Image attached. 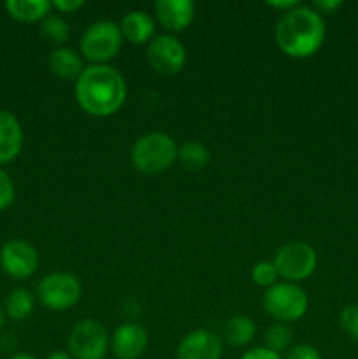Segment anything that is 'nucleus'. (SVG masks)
<instances>
[{"label": "nucleus", "instance_id": "obj_1", "mask_svg": "<svg viewBox=\"0 0 358 359\" xmlns=\"http://www.w3.org/2000/svg\"><path fill=\"white\" fill-rule=\"evenodd\" d=\"M74 93L84 112L97 118H105L123 107L126 84L114 67L90 65L77 77Z\"/></svg>", "mask_w": 358, "mask_h": 359}, {"label": "nucleus", "instance_id": "obj_2", "mask_svg": "<svg viewBox=\"0 0 358 359\" xmlns=\"http://www.w3.org/2000/svg\"><path fill=\"white\" fill-rule=\"evenodd\" d=\"M325 21L311 6H297L281 14L276 25V44L291 58H309L321 48L325 41Z\"/></svg>", "mask_w": 358, "mask_h": 359}, {"label": "nucleus", "instance_id": "obj_3", "mask_svg": "<svg viewBox=\"0 0 358 359\" xmlns=\"http://www.w3.org/2000/svg\"><path fill=\"white\" fill-rule=\"evenodd\" d=\"M178 146L167 133L151 132L140 137L132 147V163L135 170L153 175L167 170L178 158Z\"/></svg>", "mask_w": 358, "mask_h": 359}, {"label": "nucleus", "instance_id": "obj_4", "mask_svg": "<svg viewBox=\"0 0 358 359\" xmlns=\"http://www.w3.org/2000/svg\"><path fill=\"white\" fill-rule=\"evenodd\" d=\"M121 41L123 35L119 25L107 20L97 21L84 30L79 42L81 53L93 65H105L118 55Z\"/></svg>", "mask_w": 358, "mask_h": 359}, {"label": "nucleus", "instance_id": "obj_5", "mask_svg": "<svg viewBox=\"0 0 358 359\" xmlns=\"http://www.w3.org/2000/svg\"><path fill=\"white\" fill-rule=\"evenodd\" d=\"M307 294L293 283H277L263 294V309L277 323L297 321L307 312Z\"/></svg>", "mask_w": 358, "mask_h": 359}, {"label": "nucleus", "instance_id": "obj_6", "mask_svg": "<svg viewBox=\"0 0 358 359\" xmlns=\"http://www.w3.org/2000/svg\"><path fill=\"white\" fill-rule=\"evenodd\" d=\"M318 265L316 251L302 241H291L281 245L274 256V266L283 279L290 283L305 280L314 273Z\"/></svg>", "mask_w": 358, "mask_h": 359}, {"label": "nucleus", "instance_id": "obj_7", "mask_svg": "<svg viewBox=\"0 0 358 359\" xmlns=\"http://www.w3.org/2000/svg\"><path fill=\"white\" fill-rule=\"evenodd\" d=\"M81 283L76 276L55 272L46 276L37 286V297L49 311H69L81 300Z\"/></svg>", "mask_w": 358, "mask_h": 359}, {"label": "nucleus", "instance_id": "obj_8", "mask_svg": "<svg viewBox=\"0 0 358 359\" xmlns=\"http://www.w3.org/2000/svg\"><path fill=\"white\" fill-rule=\"evenodd\" d=\"M109 337L104 326L95 319H83L74 325L69 337V353L74 359H104Z\"/></svg>", "mask_w": 358, "mask_h": 359}, {"label": "nucleus", "instance_id": "obj_9", "mask_svg": "<svg viewBox=\"0 0 358 359\" xmlns=\"http://www.w3.org/2000/svg\"><path fill=\"white\" fill-rule=\"evenodd\" d=\"M0 266L14 279H28L37 270L39 255L30 242L13 238L0 249Z\"/></svg>", "mask_w": 358, "mask_h": 359}, {"label": "nucleus", "instance_id": "obj_10", "mask_svg": "<svg viewBox=\"0 0 358 359\" xmlns=\"http://www.w3.org/2000/svg\"><path fill=\"white\" fill-rule=\"evenodd\" d=\"M147 62L157 72L172 76L185 67L186 49L174 35H158L147 46Z\"/></svg>", "mask_w": 358, "mask_h": 359}, {"label": "nucleus", "instance_id": "obj_11", "mask_svg": "<svg viewBox=\"0 0 358 359\" xmlns=\"http://www.w3.org/2000/svg\"><path fill=\"white\" fill-rule=\"evenodd\" d=\"M147 347V332L137 323H123L114 330L111 349L118 359H139Z\"/></svg>", "mask_w": 358, "mask_h": 359}, {"label": "nucleus", "instance_id": "obj_12", "mask_svg": "<svg viewBox=\"0 0 358 359\" xmlns=\"http://www.w3.org/2000/svg\"><path fill=\"white\" fill-rule=\"evenodd\" d=\"M221 340L207 330H195L188 333L175 351L178 359H221Z\"/></svg>", "mask_w": 358, "mask_h": 359}, {"label": "nucleus", "instance_id": "obj_13", "mask_svg": "<svg viewBox=\"0 0 358 359\" xmlns=\"http://www.w3.org/2000/svg\"><path fill=\"white\" fill-rule=\"evenodd\" d=\"M158 21L171 32H183L190 27L195 16L192 0H158L154 4Z\"/></svg>", "mask_w": 358, "mask_h": 359}, {"label": "nucleus", "instance_id": "obj_14", "mask_svg": "<svg viewBox=\"0 0 358 359\" xmlns=\"http://www.w3.org/2000/svg\"><path fill=\"white\" fill-rule=\"evenodd\" d=\"M23 146V130L14 114L0 111V165L9 163L20 154Z\"/></svg>", "mask_w": 358, "mask_h": 359}, {"label": "nucleus", "instance_id": "obj_15", "mask_svg": "<svg viewBox=\"0 0 358 359\" xmlns=\"http://www.w3.org/2000/svg\"><path fill=\"white\" fill-rule=\"evenodd\" d=\"M121 35L132 44H144L154 35V21L151 14L146 11H130L123 16L121 25H119Z\"/></svg>", "mask_w": 358, "mask_h": 359}, {"label": "nucleus", "instance_id": "obj_16", "mask_svg": "<svg viewBox=\"0 0 358 359\" xmlns=\"http://www.w3.org/2000/svg\"><path fill=\"white\" fill-rule=\"evenodd\" d=\"M49 69L60 79H76L83 74V60L70 48H56L49 55Z\"/></svg>", "mask_w": 358, "mask_h": 359}, {"label": "nucleus", "instance_id": "obj_17", "mask_svg": "<svg viewBox=\"0 0 358 359\" xmlns=\"http://www.w3.org/2000/svg\"><path fill=\"white\" fill-rule=\"evenodd\" d=\"M256 326L248 316H232L223 325V340L232 347H244L255 339Z\"/></svg>", "mask_w": 358, "mask_h": 359}, {"label": "nucleus", "instance_id": "obj_18", "mask_svg": "<svg viewBox=\"0 0 358 359\" xmlns=\"http://www.w3.org/2000/svg\"><path fill=\"white\" fill-rule=\"evenodd\" d=\"M6 9L11 18L23 23L44 20L51 9V2L48 0H7Z\"/></svg>", "mask_w": 358, "mask_h": 359}, {"label": "nucleus", "instance_id": "obj_19", "mask_svg": "<svg viewBox=\"0 0 358 359\" xmlns=\"http://www.w3.org/2000/svg\"><path fill=\"white\" fill-rule=\"evenodd\" d=\"M35 300L34 294L25 287H16L9 293L6 300V312L14 321H23L34 312Z\"/></svg>", "mask_w": 358, "mask_h": 359}, {"label": "nucleus", "instance_id": "obj_20", "mask_svg": "<svg viewBox=\"0 0 358 359\" xmlns=\"http://www.w3.org/2000/svg\"><path fill=\"white\" fill-rule=\"evenodd\" d=\"M178 158L183 163V167L188 170H202L211 160V153L202 142L197 140H188L178 151Z\"/></svg>", "mask_w": 358, "mask_h": 359}, {"label": "nucleus", "instance_id": "obj_21", "mask_svg": "<svg viewBox=\"0 0 358 359\" xmlns=\"http://www.w3.org/2000/svg\"><path fill=\"white\" fill-rule=\"evenodd\" d=\"M39 32L44 37V41H48L49 44L60 46L69 39V25L58 14H48L44 20L41 21V27Z\"/></svg>", "mask_w": 358, "mask_h": 359}, {"label": "nucleus", "instance_id": "obj_22", "mask_svg": "<svg viewBox=\"0 0 358 359\" xmlns=\"http://www.w3.org/2000/svg\"><path fill=\"white\" fill-rule=\"evenodd\" d=\"M291 330L284 323H274L265 332L267 349L279 354L281 351H286L291 344Z\"/></svg>", "mask_w": 358, "mask_h": 359}, {"label": "nucleus", "instance_id": "obj_23", "mask_svg": "<svg viewBox=\"0 0 358 359\" xmlns=\"http://www.w3.org/2000/svg\"><path fill=\"white\" fill-rule=\"evenodd\" d=\"M277 277L279 273L274 266V262H258L251 270L253 283L260 287H267V290L277 284Z\"/></svg>", "mask_w": 358, "mask_h": 359}, {"label": "nucleus", "instance_id": "obj_24", "mask_svg": "<svg viewBox=\"0 0 358 359\" xmlns=\"http://www.w3.org/2000/svg\"><path fill=\"white\" fill-rule=\"evenodd\" d=\"M340 328L350 339L358 342V305H347L340 312Z\"/></svg>", "mask_w": 358, "mask_h": 359}, {"label": "nucleus", "instance_id": "obj_25", "mask_svg": "<svg viewBox=\"0 0 358 359\" xmlns=\"http://www.w3.org/2000/svg\"><path fill=\"white\" fill-rule=\"evenodd\" d=\"M14 202V184L9 175L0 170V210H6Z\"/></svg>", "mask_w": 358, "mask_h": 359}, {"label": "nucleus", "instance_id": "obj_26", "mask_svg": "<svg viewBox=\"0 0 358 359\" xmlns=\"http://www.w3.org/2000/svg\"><path fill=\"white\" fill-rule=\"evenodd\" d=\"M284 359H321V354L316 349L314 346H309V344H298V346L291 347L288 351L286 358Z\"/></svg>", "mask_w": 358, "mask_h": 359}, {"label": "nucleus", "instance_id": "obj_27", "mask_svg": "<svg viewBox=\"0 0 358 359\" xmlns=\"http://www.w3.org/2000/svg\"><path fill=\"white\" fill-rule=\"evenodd\" d=\"M83 6H84L83 0H53L51 2L53 9H56L58 13H63V14L76 13V11L81 9Z\"/></svg>", "mask_w": 358, "mask_h": 359}, {"label": "nucleus", "instance_id": "obj_28", "mask_svg": "<svg viewBox=\"0 0 358 359\" xmlns=\"http://www.w3.org/2000/svg\"><path fill=\"white\" fill-rule=\"evenodd\" d=\"M311 7L318 14H332L336 13L339 7H343V2H340V0H314Z\"/></svg>", "mask_w": 358, "mask_h": 359}, {"label": "nucleus", "instance_id": "obj_29", "mask_svg": "<svg viewBox=\"0 0 358 359\" xmlns=\"http://www.w3.org/2000/svg\"><path fill=\"white\" fill-rule=\"evenodd\" d=\"M241 359H283L277 353L267 349V347H255V349L244 353Z\"/></svg>", "mask_w": 358, "mask_h": 359}, {"label": "nucleus", "instance_id": "obj_30", "mask_svg": "<svg viewBox=\"0 0 358 359\" xmlns=\"http://www.w3.org/2000/svg\"><path fill=\"white\" fill-rule=\"evenodd\" d=\"M267 6L272 7V9L276 11H281V13L284 14L288 13V11L295 9L297 6H300V4H298L297 0H284V2H272V0H270V2H267Z\"/></svg>", "mask_w": 358, "mask_h": 359}, {"label": "nucleus", "instance_id": "obj_31", "mask_svg": "<svg viewBox=\"0 0 358 359\" xmlns=\"http://www.w3.org/2000/svg\"><path fill=\"white\" fill-rule=\"evenodd\" d=\"M0 346H2L4 353H11V351L16 349V340H14V335H11V333L4 335L2 340H0Z\"/></svg>", "mask_w": 358, "mask_h": 359}, {"label": "nucleus", "instance_id": "obj_32", "mask_svg": "<svg viewBox=\"0 0 358 359\" xmlns=\"http://www.w3.org/2000/svg\"><path fill=\"white\" fill-rule=\"evenodd\" d=\"M48 359H74L70 356V353H65V351H56V353H51Z\"/></svg>", "mask_w": 358, "mask_h": 359}, {"label": "nucleus", "instance_id": "obj_33", "mask_svg": "<svg viewBox=\"0 0 358 359\" xmlns=\"http://www.w3.org/2000/svg\"><path fill=\"white\" fill-rule=\"evenodd\" d=\"M9 359H37V358L32 356V354H27V353H20V354H14V356H11Z\"/></svg>", "mask_w": 358, "mask_h": 359}, {"label": "nucleus", "instance_id": "obj_34", "mask_svg": "<svg viewBox=\"0 0 358 359\" xmlns=\"http://www.w3.org/2000/svg\"><path fill=\"white\" fill-rule=\"evenodd\" d=\"M4 326V314H2V309H0V328Z\"/></svg>", "mask_w": 358, "mask_h": 359}]
</instances>
